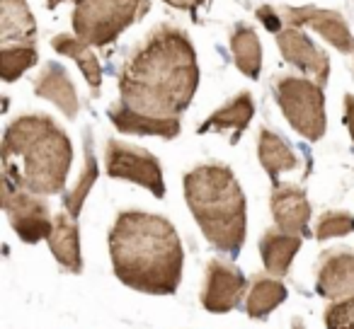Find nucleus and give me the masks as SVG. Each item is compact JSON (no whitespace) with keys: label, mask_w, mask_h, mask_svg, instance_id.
I'll list each match as a JSON object with an SVG mask.
<instances>
[{"label":"nucleus","mask_w":354,"mask_h":329,"mask_svg":"<svg viewBox=\"0 0 354 329\" xmlns=\"http://www.w3.org/2000/svg\"><path fill=\"white\" fill-rule=\"evenodd\" d=\"M197 88V51L175 25L156 27L119 70V102L143 117L180 119Z\"/></svg>","instance_id":"nucleus-1"},{"label":"nucleus","mask_w":354,"mask_h":329,"mask_svg":"<svg viewBox=\"0 0 354 329\" xmlns=\"http://www.w3.org/2000/svg\"><path fill=\"white\" fill-rule=\"evenodd\" d=\"M109 259L124 286L148 295H175L183 283L185 250L175 226L158 213L122 211L109 230Z\"/></svg>","instance_id":"nucleus-2"},{"label":"nucleus","mask_w":354,"mask_h":329,"mask_svg":"<svg viewBox=\"0 0 354 329\" xmlns=\"http://www.w3.org/2000/svg\"><path fill=\"white\" fill-rule=\"evenodd\" d=\"M3 179L17 189L51 197L68 182L73 146L49 114H22L3 133Z\"/></svg>","instance_id":"nucleus-3"},{"label":"nucleus","mask_w":354,"mask_h":329,"mask_svg":"<svg viewBox=\"0 0 354 329\" xmlns=\"http://www.w3.org/2000/svg\"><path fill=\"white\" fill-rule=\"evenodd\" d=\"M185 201L209 245L236 257L245 245L248 203L236 172L226 165H197L183 179Z\"/></svg>","instance_id":"nucleus-4"},{"label":"nucleus","mask_w":354,"mask_h":329,"mask_svg":"<svg viewBox=\"0 0 354 329\" xmlns=\"http://www.w3.org/2000/svg\"><path fill=\"white\" fill-rule=\"evenodd\" d=\"M75 37L90 46H107L117 41L133 22H138L148 10V0H73Z\"/></svg>","instance_id":"nucleus-5"},{"label":"nucleus","mask_w":354,"mask_h":329,"mask_svg":"<svg viewBox=\"0 0 354 329\" xmlns=\"http://www.w3.org/2000/svg\"><path fill=\"white\" fill-rule=\"evenodd\" d=\"M274 97L281 114L299 136L315 143L325 136V94L323 85L310 78L281 75L274 83Z\"/></svg>","instance_id":"nucleus-6"},{"label":"nucleus","mask_w":354,"mask_h":329,"mask_svg":"<svg viewBox=\"0 0 354 329\" xmlns=\"http://www.w3.org/2000/svg\"><path fill=\"white\" fill-rule=\"evenodd\" d=\"M104 170L112 179H124V182H133L148 189L156 199L165 197V179H162L160 162L146 148L109 138L104 146Z\"/></svg>","instance_id":"nucleus-7"},{"label":"nucleus","mask_w":354,"mask_h":329,"mask_svg":"<svg viewBox=\"0 0 354 329\" xmlns=\"http://www.w3.org/2000/svg\"><path fill=\"white\" fill-rule=\"evenodd\" d=\"M3 211L22 242L37 245L41 240H49L54 216L49 211V203L39 194L17 189L8 179H3Z\"/></svg>","instance_id":"nucleus-8"},{"label":"nucleus","mask_w":354,"mask_h":329,"mask_svg":"<svg viewBox=\"0 0 354 329\" xmlns=\"http://www.w3.org/2000/svg\"><path fill=\"white\" fill-rule=\"evenodd\" d=\"M245 293V276L238 266L221 259H212L204 271V286L199 300L207 312L223 315L238 308Z\"/></svg>","instance_id":"nucleus-9"},{"label":"nucleus","mask_w":354,"mask_h":329,"mask_svg":"<svg viewBox=\"0 0 354 329\" xmlns=\"http://www.w3.org/2000/svg\"><path fill=\"white\" fill-rule=\"evenodd\" d=\"M279 12L284 17L286 27H310L330 46H335L339 54H354V37L339 12L325 10V8H315V6H304V8L281 6Z\"/></svg>","instance_id":"nucleus-10"},{"label":"nucleus","mask_w":354,"mask_h":329,"mask_svg":"<svg viewBox=\"0 0 354 329\" xmlns=\"http://www.w3.org/2000/svg\"><path fill=\"white\" fill-rule=\"evenodd\" d=\"M277 46H279L281 56L286 63H291L294 68H299L301 73H306L310 80H315L318 85H325L330 78V59L323 49L310 41V37L306 32H301V27H286L277 34Z\"/></svg>","instance_id":"nucleus-11"},{"label":"nucleus","mask_w":354,"mask_h":329,"mask_svg":"<svg viewBox=\"0 0 354 329\" xmlns=\"http://www.w3.org/2000/svg\"><path fill=\"white\" fill-rule=\"evenodd\" d=\"M270 208L274 223L281 232L289 235H306L313 208L306 192L296 184H274L270 194Z\"/></svg>","instance_id":"nucleus-12"},{"label":"nucleus","mask_w":354,"mask_h":329,"mask_svg":"<svg viewBox=\"0 0 354 329\" xmlns=\"http://www.w3.org/2000/svg\"><path fill=\"white\" fill-rule=\"evenodd\" d=\"M315 290L320 298L339 300L354 293V252L328 250L315 266Z\"/></svg>","instance_id":"nucleus-13"},{"label":"nucleus","mask_w":354,"mask_h":329,"mask_svg":"<svg viewBox=\"0 0 354 329\" xmlns=\"http://www.w3.org/2000/svg\"><path fill=\"white\" fill-rule=\"evenodd\" d=\"M35 94H39L41 99H49L51 104L61 109L68 119L78 117L80 102H78V90H75L71 75L66 73V68L56 61L44 63V68L39 70V75L32 83Z\"/></svg>","instance_id":"nucleus-14"},{"label":"nucleus","mask_w":354,"mask_h":329,"mask_svg":"<svg viewBox=\"0 0 354 329\" xmlns=\"http://www.w3.org/2000/svg\"><path fill=\"white\" fill-rule=\"evenodd\" d=\"M255 117V104H252L250 92H238L233 99H228L223 107H218L204 123L197 128L199 136L204 133H218V131H231V143H238L248 123Z\"/></svg>","instance_id":"nucleus-15"},{"label":"nucleus","mask_w":354,"mask_h":329,"mask_svg":"<svg viewBox=\"0 0 354 329\" xmlns=\"http://www.w3.org/2000/svg\"><path fill=\"white\" fill-rule=\"evenodd\" d=\"M107 117L112 126L129 136H158V138H175L183 128L180 119H156V117H143V114L131 112L124 107L122 102H114L107 109Z\"/></svg>","instance_id":"nucleus-16"},{"label":"nucleus","mask_w":354,"mask_h":329,"mask_svg":"<svg viewBox=\"0 0 354 329\" xmlns=\"http://www.w3.org/2000/svg\"><path fill=\"white\" fill-rule=\"evenodd\" d=\"M49 250L54 259L71 274L83 271V257H80V228L71 213L54 216V228L49 235Z\"/></svg>","instance_id":"nucleus-17"},{"label":"nucleus","mask_w":354,"mask_h":329,"mask_svg":"<svg viewBox=\"0 0 354 329\" xmlns=\"http://www.w3.org/2000/svg\"><path fill=\"white\" fill-rule=\"evenodd\" d=\"M37 22L25 0H0V41L35 44Z\"/></svg>","instance_id":"nucleus-18"},{"label":"nucleus","mask_w":354,"mask_h":329,"mask_svg":"<svg viewBox=\"0 0 354 329\" xmlns=\"http://www.w3.org/2000/svg\"><path fill=\"white\" fill-rule=\"evenodd\" d=\"M301 250V235H289V232L267 230L260 237V257L265 264L267 274L272 276H284L291 269L296 255Z\"/></svg>","instance_id":"nucleus-19"},{"label":"nucleus","mask_w":354,"mask_h":329,"mask_svg":"<svg viewBox=\"0 0 354 329\" xmlns=\"http://www.w3.org/2000/svg\"><path fill=\"white\" fill-rule=\"evenodd\" d=\"M257 157H260L262 170L272 184H279V175L289 172L296 168V155L294 148L279 136V133L270 131V128H260V138H257Z\"/></svg>","instance_id":"nucleus-20"},{"label":"nucleus","mask_w":354,"mask_h":329,"mask_svg":"<svg viewBox=\"0 0 354 329\" xmlns=\"http://www.w3.org/2000/svg\"><path fill=\"white\" fill-rule=\"evenodd\" d=\"M51 49H54L56 54H64V56H68V59H73L75 63H78L80 73L88 80L90 90L100 92V88H102V66H100L97 56H95L93 46H90L88 41H83L80 37L56 34L54 39H51Z\"/></svg>","instance_id":"nucleus-21"},{"label":"nucleus","mask_w":354,"mask_h":329,"mask_svg":"<svg viewBox=\"0 0 354 329\" xmlns=\"http://www.w3.org/2000/svg\"><path fill=\"white\" fill-rule=\"evenodd\" d=\"M286 300V286L281 283L277 276L260 274L252 279L250 290H248L245 310L248 317L252 319H265L272 310H277Z\"/></svg>","instance_id":"nucleus-22"},{"label":"nucleus","mask_w":354,"mask_h":329,"mask_svg":"<svg viewBox=\"0 0 354 329\" xmlns=\"http://www.w3.org/2000/svg\"><path fill=\"white\" fill-rule=\"evenodd\" d=\"M231 51L236 68L245 78L257 80L262 70V44L257 39V32L248 25H238L231 34Z\"/></svg>","instance_id":"nucleus-23"},{"label":"nucleus","mask_w":354,"mask_h":329,"mask_svg":"<svg viewBox=\"0 0 354 329\" xmlns=\"http://www.w3.org/2000/svg\"><path fill=\"white\" fill-rule=\"evenodd\" d=\"M83 152H85V165H83V172H80V177H78V184L73 187V192H68L64 197L66 213H71L73 218L80 216L85 199H88V194L93 192L95 182H97V177H100V165H97V157H95V150H93V138H90V128L85 131Z\"/></svg>","instance_id":"nucleus-24"},{"label":"nucleus","mask_w":354,"mask_h":329,"mask_svg":"<svg viewBox=\"0 0 354 329\" xmlns=\"http://www.w3.org/2000/svg\"><path fill=\"white\" fill-rule=\"evenodd\" d=\"M39 63V51L35 44H3L0 49V75L3 83H15L32 66Z\"/></svg>","instance_id":"nucleus-25"},{"label":"nucleus","mask_w":354,"mask_h":329,"mask_svg":"<svg viewBox=\"0 0 354 329\" xmlns=\"http://www.w3.org/2000/svg\"><path fill=\"white\" fill-rule=\"evenodd\" d=\"M354 232V216L347 211H328L315 223V240H330V237H342Z\"/></svg>","instance_id":"nucleus-26"},{"label":"nucleus","mask_w":354,"mask_h":329,"mask_svg":"<svg viewBox=\"0 0 354 329\" xmlns=\"http://www.w3.org/2000/svg\"><path fill=\"white\" fill-rule=\"evenodd\" d=\"M325 329H354V293L344 295L325 308Z\"/></svg>","instance_id":"nucleus-27"},{"label":"nucleus","mask_w":354,"mask_h":329,"mask_svg":"<svg viewBox=\"0 0 354 329\" xmlns=\"http://www.w3.org/2000/svg\"><path fill=\"white\" fill-rule=\"evenodd\" d=\"M255 17L262 22V27H265L267 32H272V34H279L281 27H284V17H281V12L277 10V8H272V6L257 8Z\"/></svg>","instance_id":"nucleus-28"},{"label":"nucleus","mask_w":354,"mask_h":329,"mask_svg":"<svg viewBox=\"0 0 354 329\" xmlns=\"http://www.w3.org/2000/svg\"><path fill=\"white\" fill-rule=\"evenodd\" d=\"M344 126L354 143V94H344Z\"/></svg>","instance_id":"nucleus-29"},{"label":"nucleus","mask_w":354,"mask_h":329,"mask_svg":"<svg viewBox=\"0 0 354 329\" xmlns=\"http://www.w3.org/2000/svg\"><path fill=\"white\" fill-rule=\"evenodd\" d=\"M162 3H167L170 8H177V10L194 12V10H199V8H202L207 0H162Z\"/></svg>","instance_id":"nucleus-30"},{"label":"nucleus","mask_w":354,"mask_h":329,"mask_svg":"<svg viewBox=\"0 0 354 329\" xmlns=\"http://www.w3.org/2000/svg\"><path fill=\"white\" fill-rule=\"evenodd\" d=\"M291 329H306V322L301 317H294L291 319Z\"/></svg>","instance_id":"nucleus-31"}]
</instances>
